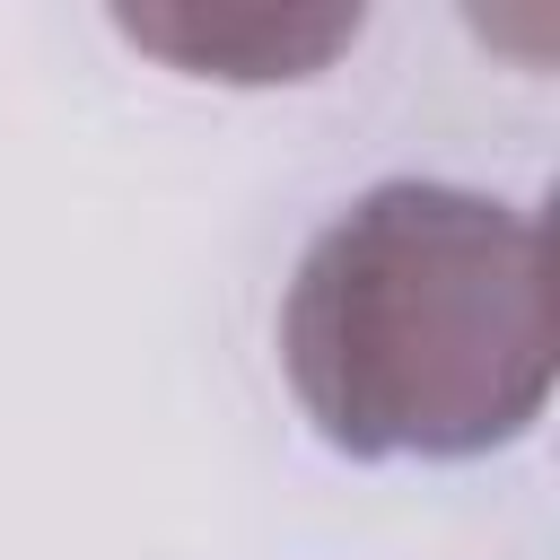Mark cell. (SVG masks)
<instances>
[{"label": "cell", "mask_w": 560, "mask_h": 560, "mask_svg": "<svg viewBox=\"0 0 560 560\" xmlns=\"http://www.w3.org/2000/svg\"><path fill=\"white\" fill-rule=\"evenodd\" d=\"M280 376L350 464H472L551 402L534 210L394 175L324 219L280 298Z\"/></svg>", "instance_id": "obj_1"}, {"label": "cell", "mask_w": 560, "mask_h": 560, "mask_svg": "<svg viewBox=\"0 0 560 560\" xmlns=\"http://www.w3.org/2000/svg\"><path fill=\"white\" fill-rule=\"evenodd\" d=\"M114 26L140 52L228 88L315 79L341 44H359V9L341 0H149V9H114Z\"/></svg>", "instance_id": "obj_2"}]
</instances>
